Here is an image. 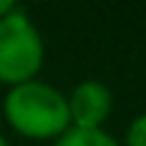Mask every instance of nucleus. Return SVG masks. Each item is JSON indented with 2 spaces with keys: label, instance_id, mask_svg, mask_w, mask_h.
I'll return each instance as SVG.
<instances>
[{
  "label": "nucleus",
  "instance_id": "f257e3e1",
  "mask_svg": "<svg viewBox=\"0 0 146 146\" xmlns=\"http://www.w3.org/2000/svg\"><path fill=\"white\" fill-rule=\"evenodd\" d=\"M3 111L8 125L27 138H54L62 135L70 125L68 100L54 87L41 81H25L11 87Z\"/></svg>",
  "mask_w": 146,
  "mask_h": 146
},
{
  "label": "nucleus",
  "instance_id": "f03ea898",
  "mask_svg": "<svg viewBox=\"0 0 146 146\" xmlns=\"http://www.w3.org/2000/svg\"><path fill=\"white\" fill-rule=\"evenodd\" d=\"M43 62V43L33 22L19 11L0 19V81L25 84L33 81Z\"/></svg>",
  "mask_w": 146,
  "mask_h": 146
},
{
  "label": "nucleus",
  "instance_id": "7ed1b4c3",
  "mask_svg": "<svg viewBox=\"0 0 146 146\" xmlns=\"http://www.w3.org/2000/svg\"><path fill=\"white\" fill-rule=\"evenodd\" d=\"M111 111V92L100 81H84L73 89L68 100L70 122L81 130H95Z\"/></svg>",
  "mask_w": 146,
  "mask_h": 146
},
{
  "label": "nucleus",
  "instance_id": "20e7f679",
  "mask_svg": "<svg viewBox=\"0 0 146 146\" xmlns=\"http://www.w3.org/2000/svg\"><path fill=\"white\" fill-rule=\"evenodd\" d=\"M57 146H119L108 133H103L100 127L95 130H81V127H70L60 135Z\"/></svg>",
  "mask_w": 146,
  "mask_h": 146
},
{
  "label": "nucleus",
  "instance_id": "39448f33",
  "mask_svg": "<svg viewBox=\"0 0 146 146\" xmlns=\"http://www.w3.org/2000/svg\"><path fill=\"white\" fill-rule=\"evenodd\" d=\"M127 146H146V114L138 116L127 130Z\"/></svg>",
  "mask_w": 146,
  "mask_h": 146
},
{
  "label": "nucleus",
  "instance_id": "423d86ee",
  "mask_svg": "<svg viewBox=\"0 0 146 146\" xmlns=\"http://www.w3.org/2000/svg\"><path fill=\"white\" fill-rule=\"evenodd\" d=\"M11 11H16V5L11 3V0H0V19H3L5 14H11Z\"/></svg>",
  "mask_w": 146,
  "mask_h": 146
},
{
  "label": "nucleus",
  "instance_id": "0eeeda50",
  "mask_svg": "<svg viewBox=\"0 0 146 146\" xmlns=\"http://www.w3.org/2000/svg\"><path fill=\"white\" fill-rule=\"evenodd\" d=\"M0 146H5V138H3V135H0Z\"/></svg>",
  "mask_w": 146,
  "mask_h": 146
}]
</instances>
